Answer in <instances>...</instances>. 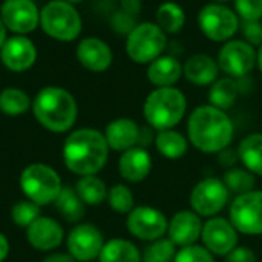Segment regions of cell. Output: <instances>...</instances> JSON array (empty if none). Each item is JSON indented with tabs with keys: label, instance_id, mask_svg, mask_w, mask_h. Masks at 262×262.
Listing matches in <instances>:
<instances>
[{
	"label": "cell",
	"instance_id": "1",
	"mask_svg": "<svg viewBox=\"0 0 262 262\" xmlns=\"http://www.w3.org/2000/svg\"><path fill=\"white\" fill-rule=\"evenodd\" d=\"M190 143L204 154H220L233 140V123L226 111L212 104L196 107L187 121Z\"/></svg>",
	"mask_w": 262,
	"mask_h": 262
},
{
	"label": "cell",
	"instance_id": "2",
	"mask_svg": "<svg viewBox=\"0 0 262 262\" xmlns=\"http://www.w3.org/2000/svg\"><path fill=\"white\" fill-rule=\"evenodd\" d=\"M109 155V146L104 134L95 129L74 130L64 141L63 160L66 167L80 177L98 173Z\"/></svg>",
	"mask_w": 262,
	"mask_h": 262
},
{
	"label": "cell",
	"instance_id": "3",
	"mask_svg": "<svg viewBox=\"0 0 262 262\" xmlns=\"http://www.w3.org/2000/svg\"><path fill=\"white\" fill-rule=\"evenodd\" d=\"M32 112L45 129L61 134L74 126L78 107L75 98L66 89L48 86L35 95Z\"/></svg>",
	"mask_w": 262,
	"mask_h": 262
},
{
	"label": "cell",
	"instance_id": "4",
	"mask_svg": "<svg viewBox=\"0 0 262 262\" xmlns=\"http://www.w3.org/2000/svg\"><path fill=\"white\" fill-rule=\"evenodd\" d=\"M187 101L177 88H157L144 101V118L150 127L160 130L173 129L184 117Z\"/></svg>",
	"mask_w": 262,
	"mask_h": 262
},
{
	"label": "cell",
	"instance_id": "5",
	"mask_svg": "<svg viewBox=\"0 0 262 262\" xmlns=\"http://www.w3.org/2000/svg\"><path fill=\"white\" fill-rule=\"evenodd\" d=\"M40 26L51 38L72 41L81 32V17L74 5L51 0L40 9Z\"/></svg>",
	"mask_w": 262,
	"mask_h": 262
},
{
	"label": "cell",
	"instance_id": "6",
	"mask_svg": "<svg viewBox=\"0 0 262 262\" xmlns=\"http://www.w3.org/2000/svg\"><path fill=\"white\" fill-rule=\"evenodd\" d=\"M20 187L26 198L37 206H46L57 200L63 186L57 172L41 163L29 164L20 175Z\"/></svg>",
	"mask_w": 262,
	"mask_h": 262
},
{
	"label": "cell",
	"instance_id": "7",
	"mask_svg": "<svg viewBox=\"0 0 262 262\" xmlns=\"http://www.w3.org/2000/svg\"><path fill=\"white\" fill-rule=\"evenodd\" d=\"M167 45L166 32L150 21L137 25L127 35L126 52L129 58L140 64H149L163 55Z\"/></svg>",
	"mask_w": 262,
	"mask_h": 262
},
{
	"label": "cell",
	"instance_id": "8",
	"mask_svg": "<svg viewBox=\"0 0 262 262\" xmlns=\"http://www.w3.org/2000/svg\"><path fill=\"white\" fill-rule=\"evenodd\" d=\"M198 25L209 40L227 41L236 34L239 20L238 14L230 8L220 3H210L200 11Z\"/></svg>",
	"mask_w": 262,
	"mask_h": 262
},
{
	"label": "cell",
	"instance_id": "9",
	"mask_svg": "<svg viewBox=\"0 0 262 262\" xmlns=\"http://www.w3.org/2000/svg\"><path fill=\"white\" fill-rule=\"evenodd\" d=\"M233 227L244 235L262 233V190H252L239 195L230 206V220Z\"/></svg>",
	"mask_w": 262,
	"mask_h": 262
},
{
	"label": "cell",
	"instance_id": "10",
	"mask_svg": "<svg viewBox=\"0 0 262 262\" xmlns=\"http://www.w3.org/2000/svg\"><path fill=\"white\" fill-rule=\"evenodd\" d=\"M229 189L223 180L206 178L201 180L190 193V206L200 216L213 218L218 215L229 201Z\"/></svg>",
	"mask_w": 262,
	"mask_h": 262
},
{
	"label": "cell",
	"instance_id": "11",
	"mask_svg": "<svg viewBox=\"0 0 262 262\" xmlns=\"http://www.w3.org/2000/svg\"><path fill=\"white\" fill-rule=\"evenodd\" d=\"M256 64V51L246 40L227 41L218 55V66L230 78L247 75Z\"/></svg>",
	"mask_w": 262,
	"mask_h": 262
},
{
	"label": "cell",
	"instance_id": "12",
	"mask_svg": "<svg viewBox=\"0 0 262 262\" xmlns=\"http://www.w3.org/2000/svg\"><path fill=\"white\" fill-rule=\"evenodd\" d=\"M126 226L130 235L143 241H157L163 238L169 229L164 213L149 206L135 207L130 213H127Z\"/></svg>",
	"mask_w": 262,
	"mask_h": 262
},
{
	"label": "cell",
	"instance_id": "13",
	"mask_svg": "<svg viewBox=\"0 0 262 262\" xmlns=\"http://www.w3.org/2000/svg\"><path fill=\"white\" fill-rule=\"evenodd\" d=\"M0 18L8 31L25 35L40 25V9L32 0H5L0 8Z\"/></svg>",
	"mask_w": 262,
	"mask_h": 262
},
{
	"label": "cell",
	"instance_id": "14",
	"mask_svg": "<svg viewBox=\"0 0 262 262\" xmlns=\"http://www.w3.org/2000/svg\"><path fill=\"white\" fill-rule=\"evenodd\" d=\"M201 239L212 255L227 256L238 246V230L229 220L213 216L203 226Z\"/></svg>",
	"mask_w": 262,
	"mask_h": 262
},
{
	"label": "cell",
	"instance_id": "15",
	"mask_svg": "<svg viewBox=\"0 0 262 262\" xmlns=\"http://www.w3.org/2000/svg\"><path fill=\"white\" fill-rule=\"evenodd\" d=\"M103 246V235L92 224L75 226L68 236V250L75 261L89 262L98 258Z\"/></svg>",
	"mask_w": 262,
	"mask_h": 262
},
{
	"label": "cell",
	"instance_id": "16",
	"mask_svg": "<svg viewBox=\"0 0 262 262\" xmlns=\"http://www.w3.org/2000/svg\"><path fill=\"white\" fill-rule=\"evenodd\" d=\"M0 60L9 71L23 72L35 63L37 48L26 35H12L2 46Z\"/></svg>",
	"mask_w": 262,
	"mask_h": 262
},
{
	"label": "cell",
	"instance_id": "17",
	"mask_svg": "<svg viewBox=\"0 0 262 262\" xmlns=\"http://www.w3.org/2000/svg\"><path fill=\"white\" fill-rule=\"evenodd\" d=\"M203 226L201 216L193 210H181L175 213L169 223V239L178 247L193 246L201 238Z\"/></svg>",
	"mask_w": 262,
	"mask_h": 262
},
{
	"label": "cell",
	"instance_id": "18",
	"mask_svg": "<svg viewBox=\"0 0 262 262\" xmlns=\"http://www.w3.org/2000/svg\"><path fill=\"white\" fill-rule=\"evenodd\" d=\"M77 58L80 64L92 72H104L114 60L109 45L97 37H88L77 46Z\"/></svg>",
	"mask_w": 262,
	"mask_h": 262
},
{
	"label": "cell",
	"instance_id": "19",
	"mask_svg": "<svg viewBox=\"0 0 262 262\" xmlns=\"http://www.w3.org/2000/svg\"><path fill=\"white\" fill-rule=\"evenodd\" d=\"M26 236L29 244L41 252L57 249L63 241V229L52 218L40 216L28 229Z\"/></svg>",
	"mask_w": 262,
	"mask_h": 262
},
{
	"label": "cell",
	"instance_id": "20",
	"mask_svg": "<svg viewBox=\"0 0 262 262\" xmlns=\"http://www.w3.org/2000/svg\"><path fill=\"white\" fill-rule=\"evenodd\" d=\"M138 124L130 118H117L111 121L104 130V138L107 141L109 149L117 152H126L135 147L140 141Z\"/></svg>",
	"mask_w": 262,
	"mask_h": 262
},
{
	"label": "cell",
	"instance_id": "21",
	"mask_svg": "<svg viewBox=\"0 0 262 262\" xmlns=\"http://www.w3.org/2000/svg\"><path fill=\"white\" fill-rule=\"evenodd\" d=\"M118 170L124 180L140 183L149 177L152 170V158L144 147L135 146L121 154L118 160Z\"/></svg>",
	"mask_w": 262,
	"mask_h": 262
},
{
	"label": "cell",
	"instance_id": "22",
	"mask_svg": "<svg viewBox=\"0 0 262 262\" xmlns=\"http://www.w3.org/2000/svg\"><path fill=\"white\" fill-rule=\"evenodd\" d=\"M218 63L206 54H195L183 64V75L195 86L213 84L218 78Z\"/></svg>",
	"mask_w": 262,
	"mask_h": 262
},
{
	"label": "cell",
	"instance_id": "23",
	"mask_svg": "<svg viewBox=\"0 0 262 262\" xmlns=\"http://www.w3.org/2000/svg\"><path fill=\"white\" fill-rule=\"evenodd\" d=\"M183 75V64L170 55H161L147 68V78L157 88H172Z\"/></svg>",
	"mask_w": 262,
	"mask_h": 262
},
{
	"label": "cell",
	"instance_id": "24",
	"mask_svg": "<svg viewBox=\"0 0 262 262\" xmlns=\"http://www.w3.org/2000/svg\"><path fill=\"white\" fill-rule=\"evenodd\" d=\"M238 157L247 170L262 177V134L247 135L239 143Z\"/></svg>",
	"mask_w": 262,
	"mask_h": 262
},
{
	"label": "cell",
	"instance_id": "25",
	"mask_svg": "<svg viewBox=\"0 0 262 262\" xmlns=\"http://www.w3.org/2000/svg\"><path fill=\"white\" fill-rule=\"evenodd\" d=\"M155 146L157 150L169 158V160H180L187 154V138L173 130V129H167V130H160L158 135L155 137Z\"/></svg>",
	"mask_w": 262,
	"mask_h": 262
},
{
	"label": "cell",
	"instance_id": "26",
	"mask_svg": "<svg viewBox=\"0 0 262 262\" xmlns=\"http://www.w3.org/2000/svg\"><path fill=\"white\" fill-rule=\"evenodd\" d=\"M98 259L100 262H141V255L130 241L117 238L103 246Z\"/></svg>",
	"mask_w": 262,
	"mask_h": 262
},
{
	"label": "cell",
	"instance_id": "27",
	"mask_svg": "<svg viewBox=\"0 0 262 262\" xmlns=\"http://www.w3.org/2000/svg\"><path fill=\"white\" fill-rule=\"evenodd\" d=\"M55 209L60 212V215L69 221V223H77L84 216V203L75 192V189L71 187H63L61 192L58 193L57 200L54 201Z\"/></svg>",
	"mask_w": 262,
	"mask_h": 262
},
{
	"label": "cell",
	"instance_id": "28",
	"mask_svg": "<svg viewBox=\"0 0 262 262\" xmlns=\"http://www.w3.org/2000/svg\"><path fill=\"white\" fill-rule=\"evenodd\" d=\"M75 192L86 206H100L107 200V189L103 180L95 175L81 177L75 186Z\"/></svg>",
	"mask_w": 262,
	"mask_h": 262
},
{
	"label": "cell",
	"instance_id": "29",
	"mask_svg": "<svg viewBox=\"0 0 262 262\" xmlns=\"http://www.w3.org/2000/svg\"><path fill=\"white\" fill-rule=\"evenodd\" d=\"M238 98V84L233 78L216 80L209 91V101L213 107L221 111L230 109Z\"/></svg>",
	"mask_w": 262,
	"mask_h": 262
},
{
	"label": "cell",
	"instance_id": "30",
	"mask_svg": "<svg viewBox=\"0 0 262 262\" xmlns=\"http://www.w3.org/2000/svg\"><path fill=\"white\" fill-rule=\"evenodd\" d=\"M186 23V14L175 2H164L157 11V25L169 34H177Z\"/></svg>",
	"mask_w": 262,
	"mask_h": 262
},
{
	"label": "cell",
	"instance_id": "31",
	"mask_svg": "<svg viewBox=\"0 0 262 262\" xmlns=\"http://www.w3.org/2000/svg\"><path fill=\"white\" fill-rule=\"evenodd\" d=\"M226 187L229 189V192L235 193L236 196L249 193L252 190H255L256 187V175H253L250 170H247L246 167H230L223 178Z\"/></svg>",
	"mask_w": 262,
	"mask_h": 262
},
{
	"label": "cell",
	"instance_id": "32",
	"mask_svg": "<svg viewBox=\"0 0 262 262\" xmlns=\"http://www.w3.org/2000/svg\"><path fill=\"white\" fill-rule=\"evenodd\" d=\"M31 106V100L26 92L17 88H6L0 92V111L5 115L17 117L25 114Z\"/></svg>",
	"mask_w": 262,
	"mask_h": 262
},
{
	"label": "cell",
	"instance_id": "33",
	"mask_svg": "<svg viewBox=\"0 0 262 262\" xmlns=\"http://www.w3.org/2000/svg\"><path fill=\"white\" fill-rule=\"evenodd\" d=\"M175 244L170 239H157L144 249L143 262H170L175 259Z\"/></svg>",
	"mask_w": 262,
	"mask_h": 262
},
{
	"label": "cell",
	"instance_id": "34",
	"mask_svg": "<svg viewBox=\"0 0 262 262\" xmlns=\"http://www.w3.org/2000/svg\"><path fill=\"white\" fill-rule=\"evenodd\" d=\"M107 203L117 213H130L134 210V193L127 186L117 184L107 192Z\"/></svg>",
	"mask_w": 262,
	"mask_h": 262
},
{
	"label": "cell",
	"instance_id": "35",
	"mask_svg": "<svg viewBox=\"0 0 262 262\" xmlns=\"http://www.w3.org/2000/svg\"><path fill=\"white\" fill-rule=\"evenodd\" d=\"M11 216H12V221L18 227L28 229L37 218H40V206H37L35 203H32L29 200L20 201L12 207Z\"/></svg>",
	"mask_w": 262,
	"mask_h": 262
},
{
	"label": "cell",
	"instance_id": "36",
	"mask_svg": "<svg viewBox=\"0 0 262 262\" xmlns=\"http://www.w3.org/2000/svg\"><path fill=\"white\" fill-rule=\"evenodd\" d=\"M173 262H215L213 255L204 246H187L175 255Z\"/></svg>",
	"mask_w": 262,
	"mask_h": 262
},
{
	"label": "cell",
	"instance_id": "37",
	"mask_svg": "<svg viewBox=\"0 0 262 262\" xmlns=\"http://www.w3.org/2000/svg\"><path fill=\"white\" fill-rule=\"evenodd\" d=\"M235 9L243 21L262 18V0H235Z\"/></svg>",
	"mask_w": 262,
	"mask_h": 262
},
{
	"label": "cell",
	"instance_id": "38",
	"mask_svg": "<svg viewBox=\"0 0 262 262\" xmlns=\"http://www.w3.org/2000/svg\"><path fill=\"white\" fill-rule=\"evenodd\" d=\"M243 34L247 43L252 46L262 45V23L261 20L253 21H243Z\"/></svg>",
	"mask_w": 262,
	"mask_h": 262
},
{
	"label": "cell",
	"instance_id": "39",
	"mask_svg": "<svg viewBox=\"0 0 262 262\" xmlns=\"http://www.w3.org/2000/svg\"><path fill=\"white\" fill-rule=\"evenodd\" d=\"M226 262H256V253L249 247H235L227 256Z\"/></svg>",
	"mask_w": 262,
	"mask_h": 262
},
{
	"label": "cell",
	"instance_id": "40",
	"mask_svg": "<svg viewBox=\"0 0 262 262\" xmlns=\"http://www.w3.org/2000/svg\"><path fill=\"white\" fill-rule=\"evenodd\" d=\"M238 158H239V157H238V152L235 154V150H230L229 147L220 152V161L223 163V166L232 167V166L236 163Z\"/></svg>",
	"mask_w": 262,
	"mask_h": 262
},
{
	"label": "cell",
	"instance_id": "41",
	"mask_svg": "<svg viewBox=\"0 0 262 262\" xmlns=\"http://www.w3.org/2000/svg\"><path fill=\"white\" fill-rule=\"evenodd\" d=\"M43 262H75V259L71 255H64V253H54L49 255Z\"/></svg>",
	"mask_w": 262,
	"mask_h": 262
},
{
	"label": "cell",
	"instance_id": "42",
	"mask_svg": "<svg viewBox=\"0 0 262 262\" xmlns=\"http://www.w3.org/2000/svg\"><path fill=\"white\" fill-rule=\"evenodd\" d=\"M8 253H9V243L6 236L0 233V262H3L8 258Z\"/></svg>",
	"mask_w": 262,
	"mask_h": 262
},
{
	"label": "cell",
	"instance_id": "43",
	"mask_svg": "<svg viewBox=\"0 0 262 262\" xmlns=\"http://www.w3.org/2000/svg\"><path fill=\"white\" fill-rule=\"evenodd\" d=\"M123 6H124V11L130 14V12H137L141 5L138 0H123Z\"/></svg>",
	"mask_w": 262,
	"mask_h": 262
},
{
	"label": "cell",
	"instance_id": "44",
	"mask_svg": "<svg viewBox=\"0 0 262 262\" xmlns=\"http://www.w3.org/2000/svg\"><path fill=\"white\" fill-rule=\"evenodd\" d=\"M6 32H8V29H6L5 23L2 21V18H0V49H2V46L5 45V41L8 40V37H6Z\"/></svg>",
	"mask_w": 262,
	"mask_h": 262
},
{
	"label": "cell",
	"instance_id": "45",
	"mask_svg": "<svg viewBox=\"0 0 262 262\" xmlns=\"http://www.w3.org/2000/svg\"><path fill=\"white\" fill-rule=\"evenodd\" d=\"M256 64H258L259 71H261V72H262V45H261V46H259L258 52H256Z\"/></svg>",
	"mask_w": 262,
	"mask_h": 262
},
{
	"label": "cell",
	"instance_id": "46",
	"mask_svg": "<svg viewBox=\"0 0 262 262\" xmlns=\"http://www.w3.org/2000/svg\"><path fill=\"white\" fill-rule=\"evenodd\" d=\"M64 2H68V3H71V5H75V3H80L81 0H64Z\"/></svg>",
	"mask_w": 262,
	"mask_h": 262
},
{
	"label": "cell",
	"instance_id": "47",
	"mask_svg": "<svg viewBox=\"0 0 262 262\" xmlns=\"http://www.w3.org/2000/svg\"><path fill=\"white\" fill-rule=\"evenodd\" d=\"M215 3H220V5H224L226 2H229V0H213Z\"/></svg>",
	"mask_w": 262,
	"mask_h": 262
}]
</instances>
